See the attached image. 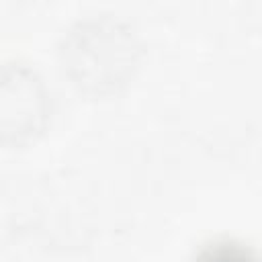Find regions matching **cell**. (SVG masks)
Masks as SVG:
<instances>
[{
    "label": "cell",
    "instance_id": "1",
    "mask_svg": "<svg viewBox=\"0 0 262 262\" xmlns=\"http://www.w3.org/2000/svg\"><path fill=\"white\" fill-rule=\"evenodd\" d=\"M192 262H262L258 254L235 239H217L213 244L203 246Z\"/></svg>",
    "mask_w": 262,
    "mask_h": 262
}]
</instances>
